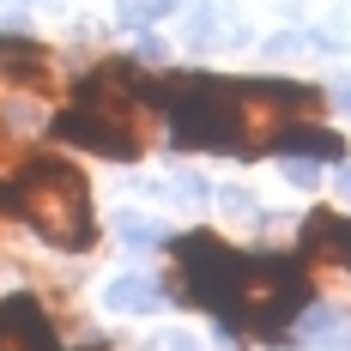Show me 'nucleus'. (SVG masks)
<instances>
[{
	"mask_svg": "<svg viewBox=\"0 0 351 351\" xmlns=\"http://www.w3.org/2000/svg\"><path fill=\"white\" fill-rule=\"evenodd\" d=\"M0 212L25 218L36 237L55 243V248H91V237H97L91 188L55 152H25L12 170L0 176Z\"/></svg>",
	"mask_w": 351,
	"mask_h": 351,
	"instance_id": "obj_1",
	"label": "nucleus"
},
{
	"mask_svg": "<svg viewBox=\"0 0 351 351\" xmlns=\"http://www.w3.org/2000/svg\"><path fill=\"white\" fill-rule=\"evenodd\" d=\"M104 303L115 309V315H152L158 303H164V285L158 279H140V273H128V279H115L104 291Z\"/></svg>",
	"mask_w": 351,
	"mask_h": 351,
	"instance_id": "obj_10",
	"label": "nucleus"
},
{
	"mask_svg": "<svg viewBox=\"0 0 351 351\" xmlns=\"http://www.w3.org/2000/svg\"><path fill=\"white\" fill-rule=\"evenodd\" d=\"M303 248H309L315 261H333V267H346V273H351V218H339V212H315V218L303 224Z\"/></svg>",
	"mask_w": 351,
	"mask_h": 351,
	"instance_id": "obj_8",
	"label": "nucleus"
},
{
	"mask_svg": "<svg viewBox=\"0 0 351 351\" xmlns=\"http://www.w3.org/2000/svg\"><path fill=\"white\" fill-rule=\"evenodd\" d=\"M0 79L6 85H19V91H55V61H49V49L31 43V36H0Z\"/></svg>",
	"mask_w": 351,
	"mask_h": 351,
	"instance_id": "obj_7",
	"label": "nucleus"
},
{
	"mask_svg": "<svg viewBox=\"0 0 351 351\" xmlns=\"http://www.w3.org/2000/svg\"><path fill=\"white\" fill-rule=\"evenodd\" d=\"M145 97L170 115V140L182 152H230L243 145V91L237 79L218 73H170L158 85H145Z\"/></svg>",
	"mask_w": 351,
	"mask_h": 351,
	"instance_id": "obj_3",
	"label": "nucleus"
},
{
	"mask_svg": "<svg viewBox=\"0 0 351 351\" xmlns=\"http://www.w3.org/2000/svg\"><path fill=\"white\" fill-rule=\"evenodd\" d=\"M315 158H297V152H291V158H285V182H291V188H315Z\"/></svg>",
	"mask_w": 351,
	"mask_h": 351,
	"instance_id": "obj_13",
	"label": "nucleus"
},
{
	"mask_svg": "<svg viewBox=\"0 0 351 351\" xmlns=\"http://www.w3.org/2000/svg\"><path fill=\"white\" fill-rule=\"evenodd\" d=\"M309 297H315V291H309V279H303L297 261H285V254H243V267H237V279H230L224 321L261 333V339H273V333H285L291 321L303 315Z\"/></svg>",
	"mask_w": 351,
	"mask_h": 351,
	"instance_id": "obj_4",
	"label": "nucleus"
},
{
	"mask_svg": "<svg viewBox=\"0 0 351 351\" xmlns=\"http://www.w3.org/2000/svg\"><path fill=\"white\" fill-rule=\"evenodd\" d=\"M164 12H176V0H121V25H152Z\"/></svg>",
	"mask_w": 351,
	"mask_h": 351,
	"instance_id": "obj_12",
	"label": "nucleus"
},
{
	"mask_svg": "<svg viewBox=\"0 0 351 351\" xmlns=\"http://www.w3.org/2000/svg\"><path fill=\"white\" fill-rule=\"evenodd\" d=\"M115 230H121V243H134V248L170 243V230H164L158 218H140V212H121V218H115Z\"/></svg>",
	"mask_w": 351,
	"mask_h": 351,
	"instance_id": "obj_11",
	"label": "nucleus"
},
{
	"mask_svg": "<svg viewBox=\"0 0 351 351\" xmlns=\"http://www.w3.org/2000/svg\"><path fill=\"white\" fill-rule=\"evenodd\" d=\"M170 254H176V291H182V303H194V309H212V315L224 321L230 279H237L243 254L224 243V237H212V230H188V237H176Z\"/></svg>",
	"mask_w": 351,
	"mask_h": 351,
	"instance_id": "obj_5",
	"label": "nucleus"
},
{
	"mask_svg": "<svg viewBox=\"0 0 351 351\" xmlns=\"http://www.w3.org/2000/svg\"><path fill=\"white\" fill-rule=\"evenodd\" d=\"M0 351H61L36 297H6L0 303ZM91 351H104V346H91Z\"/></svg>",
	"mask_w": 351,
	"mask_h": 351,
	"instance_id": "obj_6",
	"label": "nucleus"
},
{
	"mask_svg": "<svg viewBox=\"0 0 351 351\" xmlns=\"http://www.w3.org/2000/svg\"><path fill=\"white\" fill-rule=\"evenodd\" d=\"M273 152H303V158L327 164V158H346V140L327 134V128H309V121H291L279 140H273Z\"/></svg>",
	"mask_w": 351,
	"mask_h": 351,
	"instance_id": "obj_9",
	"label": "nucleus"
},
{
	"mask_svg": "<svg viewBox=\"0 0 351 351\" xmlns=\"http://www.w3.org/2000/svg\"><path fill=\"white\" fill-rule=\"evenodd\" d=\"M145 85L134 79V67H104L79 85V104L55 115V140L85 145V152H104L115 164L140 158L145 152Z\"/></svg>",
	"mask_w": 351,
	"mask_h": 351,
	"instance_id": "obj_2",
	"label": "nucleus"
}]
</instances>
